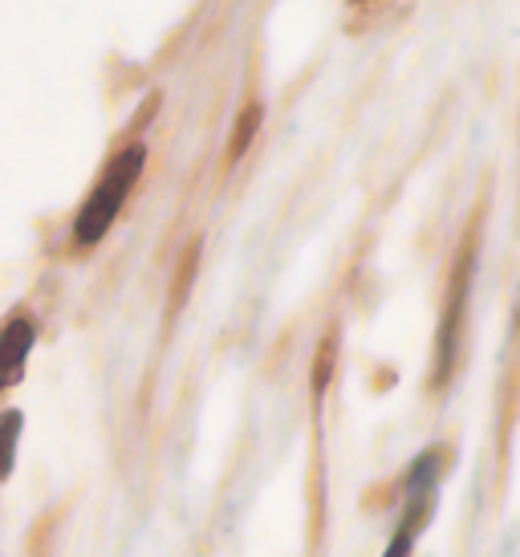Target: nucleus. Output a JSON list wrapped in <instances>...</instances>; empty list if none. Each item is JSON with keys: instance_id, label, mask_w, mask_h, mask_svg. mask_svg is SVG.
Here are the masks:
<instances>
[{"instance_id": "obj_1", "label": "nucleus", "mask_w": 520, "mask_h": 557, "mask_svg": "<svg viewBox=\"0 0 520 557\" xmlns=\"http://www.w3.org/2000/svg\"><path fill=\"white\" fill-rule=\"evenodd\" d=\"M143 163H147V151L143 147H126L123 156L114 159L107 168V175L98 180V187L90 191V200L82 203V212H77V224H74V236L77 245H98L107 228L114 224V216L123 212L126 196H131V187L138 184V175H143Z\"/></svg>"}, {"instance_id": "obj_2", "label": "nucleus", "mask_w": 520, "mask_h": 557, "mask_svg": "<svg viewBox=\"0 0 520 557\" xmlns=\"http://www.w3.org/2000/svg\"><path fill=\"white\" fill-rule=\"evenodd\" d=\"M435 480H439V456L428 451L419 456L411 468V480H407V505H403V517H398V529L391 545L383 549V557H411L414 554V537L428 521L431 500H435Z\"/></svg>"}, {"instance_id": "obj_3", "label": "nucleus", "mask_w": 520, "mask_h": 557, "mask_svg": "<svg viewBox=\"0 0 520 557\" xmlns=\"http://www.w3.org/2000/svg\"><path fill=\"white\" fill-rule=\"evenodd\" d=\"M29 346H33V325L25 318H16V322L4 325V334H0V391L9 387L13 379H21V367H25V358H29Z\"/></svg>"}, {"instance_id": "obj_4", "label": "nucleus", "mask_w": 520, "mask_h": 557, "mask_svg": "<svg viewBox=\"0 0 520 557\" xmlns=\"http://www.w3.org/2000/svg\"><path fill=\"white\" fill-rule=\"evenodd\" d=\"M16 432H21V416H16V411H9V416L0 419V480L9 476V468H13Z\"/></svg>"}, {"instance_id": "obj_5", "label": "nucleus", "mask_w": 520, "mask_h": 557, "mask_svg": "<svg viewBox=\"0 0 520 557\" xmlns=\"http://www.w3.org/2000/svg\"><path fill=\"white\" fill-rule=\"evenodd\" d=\"M362 4H370V0H362Z\"/></svg>"}]
</instances>
